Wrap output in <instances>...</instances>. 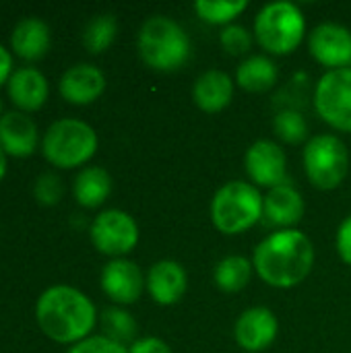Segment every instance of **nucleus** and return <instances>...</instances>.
Returning <instances> with one entry per match:
<instances>
[{
	"label": "nucleus",
	"instance_id": "f257e3e1",
	"mask_svg": "<svg viewBox=\"0 0 351 353\" xmlns=\"http://www.w3.org/2000/svg\"><path fill=\"white\" fill-rule=\"evenodd\" d=\"M314 246L300 230H277L259 242L252 254L254 273L271 288L292 290L314 267Z\"/></svg>",
	"mask_w": 351,
	"mask_h": 353
},
{
	"label": "nucleus",
	"instance_id": "f03ea898",
	"mask_svg": "<svg viewBox=\"0 0 351 353\" xmlns=\"http://www.w3.org/2000/svg\"><path fill=\"white\" fill-rule=\"evenodd\" d=\"M35 319L48 339L77 345L93 331L97 312L83 292L68 285H54L39 296Z\"/></svg>",
	"mask_w": 351,
	"mask_h": 353
},
{
	"label": "nucleus",
	"instance_id": "7ed1b4c3",
	"mask_svg": "<svg viewBox=\"0 0 351 353\" xmlns=\"http://www.w3.org/2000/svg\"><path fill=\"white\" fill-rule=\"evenodd\" d=\"M141 60L159 72H172L186 64L190 56V39L186 31L170 17H149L137 37Z\"/></svg>",
	"mask_w": 351,
	"mask_h": 353
},
{
	"label": "nucleus",
	"instance_id": "20e7f679",
	"mask_svg": "<svg viewBox=\"0 0 351 353\" xmlns=\"http://www.w3.org/2000/svg\"><path fill=\"white\" fill-rule=\"evenodd\" d=\"M263 194L259 188L244 180L225 182L211 201V221L217 232L238 236L248 232L263 219Z\"/></svg>",
	"mask_w": 351,
	"mask_h": 353
},
{
	"label": "nucleus",
	"instance_id": "39448f33",
	"mask_svg": "<svg viewBox=\"0 0 351 353\" xmlns=\"http://www.w3.org/2000/svg\"><path fill=\"white\" fill-rule=\"evenodd\" d=\"M306 21L294 2H271L263 6L254 19V35L259 46L273 56L296 52L304 39Z\"/></svg>",
	"mask_w": 351,
	"mask_h": 353
},
{
	"label": "nucleus",
	"instance_id": "423d86ee",
	"mask_svg": "<svg viewBox=\"0 0 351 353\" xmlns=\"http://www.w3.org/2000/svg\"><path fill=\"white\" fill-rule=\"evenodd\" d=\"M41 151L52 165L60 170H72L85 165L95 155L97 134L83 120L62 118L46 130Z\"/></svg>",
	"mask_w": 351,
	"mask_h": 353
},
{
	"label": "nucleus",
	"instance_id": "0eeeda50",
	"mask_svg": "<svg viewBox=\"0 0 351 353\" xmlns=\"http://www.w3.org/2000/svg\"><path fill=\"white\" fill-rule=\"evenodd\" d=\"M304 172L319 190L341 186L350 172V153L345 143L335 134H317L304 147Z\"/></svg>",
	"mask_w": 351,
	"mask_h": 353
},
{
	"label": "nucleus",
	"instance_id": "6e6552de",
	"mask_svg": "<svg viewBox=\"0 0 351 353\" xmlns=\"http://www.w3.org/2000/svg\"><path fill=\"white\" fill-rule=\"evenodd\" d=\"M314 110L331 128L351 132V66L327 70L319 79Z\"/></svg>",
	"mask_w": 351,
	"mask_h": 353
},
{
	"label": "nucleus",
	"instance_id": "1a4fd4ad",
	"mask_svg": "<svg viewBox=\"0 0 351 353\" xmlns=\"http://www.w3.org/2000/svg\"><path fill=\"white\" fill-rule=\"evenodd\" d=\"M89 236L101 254L122 259L139 244V225L126 211L108 209L93 219Z\"/></svg>",
	"mask_w": 351,
	"mask_h": 353
},
{
	"label": "nucleus",
	"instance_id": "9d476101",
	"mask_svg": "<svg viewBox=\"0 0 351 353\" xmlns=\"http://www.w3.org/2000/svg\"><path fill=\"white\" fill-rule=\"evenodd\" d=\"M244 168L254 186L271 190L275 186L288 184V157L283 149L269 139H261L248 147L244 155Z\"/></svg>",
	"mask_w": 351,
	"mask_h": 353
},
{
	"label": "nucleus",
	"instance_id": "9b49d317",
	"mask_svg": "<svg viewBox=\"0 0 351 353\" xmlns=\"http://www.w3.org/2000/svg\"><path fill=\"white\" fill-rule=\"evenodd\" d=\"M310 56L329 70L350 68L351 31L337 23H321L308 37Z\"/></svg>",
	"mask_w": 351,
	"mask_h": 353
},
{
	"label": "nucleus",
	"instance_id": "f8f14e48",
	"mask_svg": "<svg viewBox=\"0 0 351 353\" xmlns=\"http://www.w3.org/2000/svg\"><path fill=\"white\" fill-rule=\"evenodd\" d=\"M277 331V316L265 306H254L238 316L234 325V339L244 352L261 353L273 345Z\"/></svg>",
	"mask_w": 351,
	"mask_h": 353
},
{
	"label": "nucleus",
	"instance_id": "ddd939ff",
	"mask_svg": "<svg viewBox=\"0 0 351 353\" xmlns=\"http://www.w3.org/2000/svg\"><path fill=\"white\" fill-rule=\"evenodd\" d=\"M101 290L118 306L139 302L145 290V277L137 263L128 259H114L101 271Z\"/></svg>",
	"mask_w": 351,
	"mask_h": 353
},
{
	"label": "nucleus",
	"instance_id": "4468645a",
	"mask_svg": "<svg viewBox=\"0 0 351 353\" xmlns=\"http://www.w3.org/2000/svg\"><path fill=\"white\" fill-rule=\"evenodd\" d=\"M145 288L155 304L174 306L184 298L188 290V275L180 263L163 259L151 265V269L147 271Z\"/></svg>",
	"mask_w": 351,
	"mask_h": 353
},
{
	"label": "nucleus",
	"instance_id": "2eb2a0df",
	"mask_svg": "<svg viewBox=\"0 0 351 353\" xmlns=\"http://www.w3.org/2000/svg\"><path fill=\"white\" fill-rule=\"evenodd\" d=\"M304 199L288 182L271 188L263 199V221L277 230H294L304 217Z\"/></svg>",
	"mask_w": 351,
	"mask_h": 353
},
{
	"label": "nucleus",
	"instance_id": "dca6fc26",
	"mask_svg": "<svg viewBox=\"0 0 351 353\" xmlns=\"http://www.w3.org/2000/svg\"><path fill=\"white\" fill-rule=\"evenodd\" d=\"M58 89L68 103L89 105L103 93L106 77L93 64H74L62 74Z\"/></svg>",
	"mask_w": 351,
	"mask_h": 353
},
{
	"label": "nucleus",
	"instance_id": "f3484780",
	"mask_svg": "<svg viewBox=\"0 0 351 353\" xmlns=\"http://www.w3.org/2000/svg\"><path fill=\"white\" fill-rule=\"evenodd\" d=\"M37 126L25 112H6L0 116V147L6 155L27 157L37 149Z\"/></svg>",
	"mask_w": 351,
	"mask_h": 353
},
{
	"label": "nucleus",
	"instance_id": "a211bd4d",
	"mask_svg": "<svg viewBox=\"0 0 351 353\" xmlns=\"http://www.w3.org/2000/svg\"><path fill=\"white\" fill-rule=\"evenodd\" d=\"M6 91L10 101L21 110V112H37L46 99H48V79L43 77V72H39L37 68L31 66H23L17 68L8 83H6Z\"/></svg>",
	"mask_w": 351,
	"mask_h": 353
},
{
	"label": "nucleus",
	"instance_id": "6ab92c4d",
	"mask_svg": "<svg viewBox=\"0 0 351 353\" xmlns=\"http://www.w3.org/2000/svg\"><path fill=\"white\" fill-rule=\"evenodd\" d=\"M194 105L207 114L225 110L234 99V79L223 70L203 72L192 87Z\"/></svg>",
	"mask_w": 351,
	"mask_h": 353
},
{
	"label": "nucleus",
	"instance_id": "aec40b11",
	"mask_svg": "<svg viewBox=\"0 0 351 353\" xmlns=\"http://www.w3.org/2000/svg\"><path fill=\"white\" fill-rule=\"evenodd\" d=\"M50 27L37 17H27L19 21L10 33L12 52L27 62L41 60L50 50Z\"/></svg>",
	"mask_w": 351,
	"mask_h": 353
},
{
	"label": "nucleus",
	"instance_id": "412c9836",
	"mask_svg": "<svg viewBox=\"0 0 351 353\" xmlns=\"http://www.w3.org/2000/svg\"><path fill=\"white\" fill-rule=\"evenodd\" d=\"M112 192V178L103 168L89 165L83 168L72 184V194L77 203L85 209H97L101 207Z\"/></svg>",
	"mask_w": 351,
	"mask_h": 353
},
{
	"label": "nucleus",
	"instance_id": "4be33fe9",
	"mask_svg": "<svg viewBox=\"0 0 351 353\" xmlns=\"http://www.w3.org/2000/svg\"><path fill=\"white\" fill-rule=\"evenodd\" d=\"M279 70L267 56H250L236 70V83L248 93H265L275 87Z\"/></svg>",
	"mask_w": 351,
	"mask_h": 353
},
{
	"label": "nucleus",
	"instance_id": "5701e85b",
	"mask_svg": "<svg viewBox=\"0 0 351 353\" xmlns=\"http://www.w3.org/2000/svg\"><path fill=\"white\" fill-rule=\"evenodd\" d=\"M252 271H254L252 261H248L246 256H240V254H230L215 265L213 281L221 292L238 294L250 283Z\"/></svg>",
	"mask_w": 351,
	"mask_h": 353
},
{
	"label": "nucleus",
	"instance_id": "b1692460",
	"mask_svg": "<svg viewBox=\"0 0 351 353\" xmlns=\"http://www.w3.org/2000/svg\"><path fill=\"white\" fill-rule=\"evenodd\" d=\"M101 329H103V337L120 343V345H132L137 341V321L132 319V314L120 306H110L101 312Z\"/></svg>",
	"mask_w": 351,
	"mask_h": 353
},
{
	"label": "nucleus",
	"instance_id": "393cba45",
	"mask_svg": "<svg viewBox=\"0 0 351 353\" xmlns=\"http://www.w3.org/2000/svg\"><path fill=\"white\" fill-rule=\"evenodd\" d=\"M116 33H118L116 17L112 12L97 14V17H93L87 23V27L83 31V46L91 54H101V52H106L114 43Z\"/></svg>",
	"mask_w": 351,
	"mask_h": 353
},
{
	"label": "nucleus",
	"instance_id": "a878e982",
	"mask_svg": "<svg viewBox=\"0 0 351 353\" xmlns=\"http://www.w3.org/2000/svg\"><path fill=\"white\" fill-rule=\"evenodd\" d=\"M248 8L246 0H197L194 12L201 21L209 25H232L236 17H240Z\"/></svg>",
	"mask_w": 351,
	"mask_h": 353
},
{
	"label": "nucleus",
	"instance_id": "bb28decb",
	"mask_svg": "<svg viewBox=\"0 0 351 353\" xmlns=\"http://www.w3.org/2000/svg\"><path fill=\"white\" fill-rule=\"evenodd\" d=\"M273 130L275 134L290 145H298L308 137V122L300 110H279L273 118Z\"/></svg>",
	"mask_w": 351,
	"mask_h": 353
},
{
	"label": "nucleus",
	"instance_id": "cd10ccee",
	"mask_svg": "<svg viewBox=\"0 0 351 353\" xmlns=\"http://www.w3.org/2000/svg\"><path fill=\"white\" fill-rule=\"evenodd\" d=\"M219 43L230 56H244L252 48V35L246 27L232 23L219 33Z\"/></svg>",
	"mask_w": 351,
	"mask_h": 353
},
{
	"label": "nucleus",
	"instance_id": "c85d7f7f",
	"mask_svg": "<svg viewBox=\"0 0 351 353\" xmlns=\"http://www.w3.org/2000/svg\"><path fill=\"white\" fill-rule=\"evenodd\" d=\"M33 192H35V199H37L39 205H43V207H54V205L60 203V199H62V194H64V186H62V180H60L56 174L48 172V174H41V176L35 180Z\"/></svg>",
	"mask_w": 351,
	"mask_h": 353
},
{
	"label": "nucleus",
	"instance_id": "c756f323",
	"mask_svg": "<svg viewBox=\"0 0 351 353\" xmlns=\"http://www.w3.org/2000/svg\"><path fill=\"white\" fill-rule=\"evenodd\" d=\"M68 353H128V347L103 337V335H93L77 343Z\"/></svg>",
	"mask_w": 351,
	"mask_h": 353
},
{
	"label": "nucleus",
	"instance_id": "7c9ffc66",
	"mask_svg": "<svg viewBox=\"0 0 351 353\" xmlns=\"http://www.w3.org/2000/svg\"><path fill=\"white\" fill-rule=\"evenodd\" d=\"M335 246L339 252V259L351 267V215L345 217L337 230V238H335Z\"/></svg>",
	"mask_w": 351,
	"mask_h": 353
},
{
	"label": "nucleus",
	"instance_id": "2f4dec72",
	"mask_svg": "<svg viewBox=\"0 0 351 353\" xmlns=\"http://www.w3.org/2000/svg\"><path fill=\"white\" fill-rule=\"evenodd\" d=\"M128 353H172V347L159 337H141L128 347Z\"/></svg>",
	"mask_w": 351,
	"mask_h": 353
},
{
	"label": "nucleus",
	"instance_id": "473e14b6",
	"mask_svg": "<svg viewBox=\"0 0 351 353\" xmlns=\"http://www.w3.org/2000/svg\"><path fill=\"white\" fill-rule=\"evenodd\" d=\"M12 72H14V70H12V56H10V52L0 43V85H2V83H8V79H10Z\"/></svg>",
	"mask_w": 351,
	"mask_h": 353
},
{
	"label": "nucleus",
	"instance_id": "72a5a7b5",
	"mask_svg": "<svg viewBox=\"0 0 351 353\" xmlns=\"http://www.w3.org/2000/svg\"><path fill=\"white\" fill-rule=\"evenodd\" d=\"M4 174H6V153H4L2 147H0V182H2V178H4Z\"/></svg>",
	"mask_w": 351,
	"mask_h": 353
},
{
	"label": "nucleus",
	"instance_id": "f704fd0d",
	"mask_svg": "<svg viewBox=\"0 0 351 353\" xmlns=\"http://www.w3.org/2000/svg\"><path fill=\"white\" fill-rule=\"evenodd\" d=\"M0 114H2V99H0Z\"/></svg>",
	"mask_w": 351,
	"mask_h": 353
}]
</instances>
